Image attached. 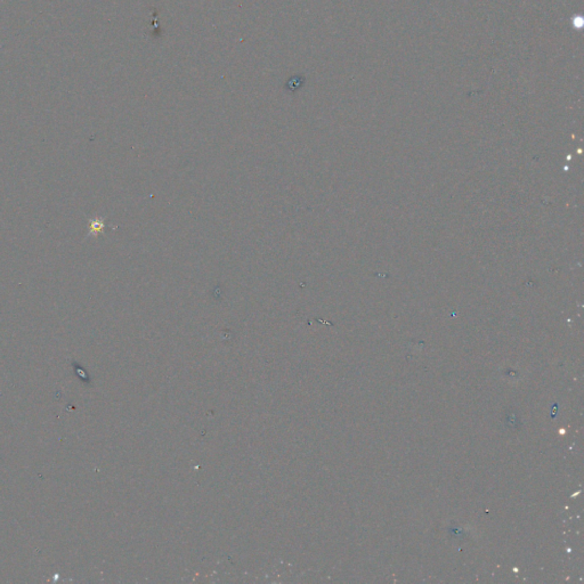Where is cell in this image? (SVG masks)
Instances as JSON below:
<instances>
[{
    "label": "cell",
    "instance_id": "1",
    "mask_svg": "<svg viewBox=\"0 0 584 584\" xmlns=\"http://www.w3.org/2000/svg\"><path fill=\"white\" fill-rule=\"evenodd\" d=\"M89 223V233L88 237H96V235L103 233V229L105 227V219L101 217H95L88 220Z\"/></svg>",
    "mask_w": 584,
    "mask_h": 584
}]
</instances>
